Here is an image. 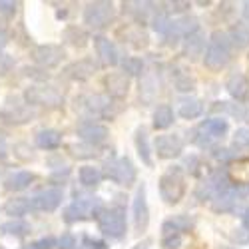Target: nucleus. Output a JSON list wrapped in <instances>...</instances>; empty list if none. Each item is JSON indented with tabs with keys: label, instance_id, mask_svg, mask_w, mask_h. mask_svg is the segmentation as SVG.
<instances>
[{
	"label": "nucleus",
	"instance_id": "cd10ccee",
	"mask_svg": "<svg viewBox=\"0 0 249 249\" xmlns=\"http://www.w3.org/2000/svg\"><path fill=\"white\" fill-rule=\"evenodd\" d=\"M32 181H34V176L30 172H18V174H12L10 178H6V190H10V192L26 190Z\"/></svg>",
	"mask_w": 249,
	"mask_h": 249
},
{
	"label": "nucleus",
	"instance_id": "c756f323",
	"mask_svg": "<svg viewBox=\"0 0 249 249\" xmlns=\"http://www.w3.org/2000/svg\"><path fill=\"white\" fill-rule=\"evenodd\" d=\"M0 231L6 233V235H16V237H24L28 235L30 231V227L24 223V221H20V219H12V221H6L0 225Z\"/></svg>",
	"mask_w": 249,
	"mask_h": 249
},
{
	"label": "nucleus",
	"instance_id": "ea45409f",
	"mask_svg": "<svg viewBox=\"0 0 249 249\" xmlns=\"http://www.w3.org/2000/svg\"><path fill=\"white\" fill-rule=\"evenodd\" d=\"M213 158L215 160H219V161H231V160H235V152L233 150H215L213 152Z\"/></svg>",
	"mask_w": 249,
	"mask_h": 249
},
{
	"label": "nucleus",
	"instance_id": "c03bdc74",
	"mask_svg": "<svg viewBox=\"0 0 249 249\" xmlns=\"http://www.w3.org/2000/svg\"><path fill=\"white\" fill-rule=\"evenodd\" d=\"M165 6H172L170 10H174V12H183V10L190 8V2H170V4H165Z\"/></svg>",
	"mask_w": 249,
	"mask_h": 249
},
{
	"label": "nucleus",
	"instance_id": "a19ab883",
	"mask_svg": "<svg viewBox=\"0 0 249 249\" xmlns=\"http://www.w3.org/2000/svg\"><path fill=\"white\" fill-rule=\"evenodd\" d=\"M58 245H60V249H74V247H76V239H74V235L64 233V235L60 237Z\"/></svg>",
	"mask_w": 249,
	"mask_h": 249
},
{
	"label": "nucleus",
	"instance_id": "a211bd4d",
	"mask_svg": "<svg viewBox=\"0 0 249 249\" xmlns=\"http://www.w3.org/2000/svg\"><path fill=\"white\" fill-rule=\"evenodd\" d=\"M104 84H106V88H108V92H110L112 96L122 98V96H126V94H128L130 80H128V76L124 74V72H118V74H110V76H106Z\"/></svg>",
	"mask_w": 249,
	"mask_h": 249
},
{
	"label": "nucleus",
	"instance_id": "79ce46f5",
	"mask_svg": "<svg viewBox=\"0 0 249 249\" xmlns=\"http://www.w3.org/2000/svg\"><path fill=\"white\" fill-rule=\"evenodd\" d=\"M54 245H56V239L54 237H44V239H40V241L34 243L36 249H52Z\"/></svg>",
	"mask_w": 249,
	"mask_h": 249
},
{
	"label": "nucleus",
	"instance_id": "09e8293b",
	"mask_svg": "<svg viewBox=\"0 0 249 249\" xmlns=\"http://www.w3.org/2000/svg\"><path fill=\"white\" fill-rule=\"evenodd\" d=\"M6 42H8V38H6V34L0 30V52H2V48L6 46Z\"/></svg>",
	"mask_w": 249,
	"mask_h": 249
},
{
	"label": "nucleus",
	"instance_id": "7ed1b4c3",
	"mask_svg": "<svg viewBox=\"0 0 249 249\" xmlns=\"http://www.w3.org/2000/svg\"><path fill=\"white\" fill-rule=\"evenodd\" d=\"M100 231L112 239H122L126 235V212L124 207H112L100 215Z\"/></svg>",
	"mask_w": 249,
	"mask_h": 249
},
{
	"label": "nucleus",
	"instance_id": "7c9ffc66",
	"mask_svg": "<svg viewBox=\"0 0 249 249\" xmlns=\"http://www.w3.org/2000/svg\"><path fill=\"white\" fill-rule=\"evenodd\" d=\"M102 179V174L98 172V168H92V165H84L80 168V181L86 185V188H92V185H98Z\"/></svg>",
	"mask_w": 249,
	"mask_h": 249
},
{
	"label": "nucleus",
	"instance_id": "a878e982",
	"mask_svg": "<svg viewBox=\"0 0 249 249\" xmlns=\"http://www.w3.org/2000/svg\"><path fill=\"white\" fill-rule=\"evenodd\" d=\"M212 112H223V114H230L237 120H247L249 112L243 108V104H231V102H215L212 106Z\"/></svg>",
	"mask_w": 249,
	"mask_h": 249
},
{
	"label": "nucleus",
	"instance_id": "423d86ee",
	"mask_svg": "<svg viewBox=\"0 0 249 249\" xmlns=\"http://www.w3.org/2000/svg\"><path fill=\"white\" fill-rule=\"evenodd\" d=\"M114 16V4L112 2H94L84 12V22L90 28H104L110 24Z\"/></svg>",
	"mask_w": 249,
	"mask_h": 249
},
{
	"label": "nucleus",
	"instance_id": "473e14b6",
	"mask_svg": "<svg viewBox=\"0 0 249 249\" xmlns=\"http://www.w3.org/2000/svg\"><path fill=\"white\" fill-rule=\"evenodd\" d=\"M174 84H176V88H178L179 92H192V90L196 88V80H194L190 74L179 72V74H176V78H174Z\"/></svg>",
	"mask_w": 249,
	"mask_h": 249
},
{
	"label": "nucleus",
	"instance_id": "72a5a7b5",
	"mask_svg": "<svg viewBox=\"0 0 249 249\" xmlns=\"http://www.w3.org/2000/svg\"><path fill=\"white\" fill-rule=\"evenodd\" d=\"M140 96L146 100V102H152L154 96H156V84H154V78L152 76H146L142 82H140Z\"/></svg>",
	"mask_w": 249,
	"mask_h": 249
},
{
	"label": "nucleus",
	"instance_id": "9b49d317",
	"mask_svg": "<svg viewBox=\"0 0 249 249\" xmlns=\"http://www.w3.org/2000/svg\"><path fill=\"white\" fill-rule=\"evenodd\" d=\"M60 201H62L60 190H44L32 197L30 205H32V210H38V212H54L60 205Z\"/></svg>",
	"mask_w": 249,
	"mask_h": 249
},
{
	"label": "nucleus",
	"instance_id": "6ab92c4d",
	"mask_svg": "<svg viewBox=\"0 0 249 249\" xmlns=\"http://www.w3.org/2000/svg\"><path fill=\"white\" fill-rule=\"evenodd\" d=\"M203 48H205V34L201 30L190 34L188 38H183V54L188 58H197L203 54Z\"/></svg>",
	"mask_w": 249,
	"mask_h": 249
},
{
	"label": "nucleus",
	"instance_id": "39448f33",
	"mask_svg": "<svg viewBox=\"0 0 249 249\" xmlns=\"http://www.w3.org/2000/svg\"><path fill=\"white\" fill-rule=\"evenodd\" d=\"M106 178L120 185H130L136 181V168L130 158H118L106 163Z\"/></svg>",
	"mask_w": 249,
	"mask_h": 249
},
{
	"label": "nucleus",
	"instance_id": "3c124183",
	"mask_svg": "<svg viewBox=\"0 0 249 249\" xmlns=\"http://www.w3.org/2000/svg\"><path fill=\"white\" fill-rule=\"evenodd\" d=\"M148 247V241H142V243H138L136 247H132V249H146Z\"/></svg>",
	"mask_w": 249,
	"mask_h": 249
},
{
	"label": "nucleus",
	"instance_id": "5fc2aeb1",
	"mask_svg": "<svg viewBox=\"0 0 249 249\" xmlns=\"http://www.w3.org/2000/svg\"><path fill=\"white\" fill-rule=\"evenodd\" d=\"M247 190H249V188H247Z\"/></svg>",
	"mask_w": 249,
	"mask_h": 249
},
{
	"label": "nucleus",
	"instance_id": "20e7f679",
	"mask_svg": "<svg viewBox=\"0 0 249 249\" xmlns=\"http://www.w3.org/2000/svg\"><path fill=\"white\" fill-rule=\"evenodd\" d=\"M247 194H249V190H243V188H239V185H231L230 190H225V192H221V194H217L213 197V203H212L213 212H217V213H233V212H237L239 203L245 201Z\"/></svg>",
	"mask_w": 249,
	"mask_h": 249
},
{
	"label": "nucleus",
	"instance_id": "e433bc0d",
	"mask_svg": "<svg viewBox=\"0 0 249 249\" xmlns=\"http://www.w3.org/2000/svg\"><path fill=\"white\" fill-rule=\"evenodd\" d=\"M161 247H165V249H179L181 247V233H163Z\"/></svg>",
	"mask_w": 249,
	"mask_h": 249
},
{
	"label": "nucleus",
	"instance_id": "9d476101",
	"mask_svg": "<svg viewBox=\"0 0 249 249\" xmlns=\"http://www.w3.org/2000/svg\"><path fill=\"white\" fill-rule=\"evenodd\" d=\"M78 136L84 140L86 143L90 146H96V143H104L108 140L110 132L106 126H102V124H94V122H84L78 126Z\"/></svg>",
	"mask_w": 249,
	"mask_h": 249
},
{
	"label": "nucleus",
	"instance_id": "de8ad7c7",
	"mask_svg": "<svg viewBox=\"0 0 249 249\" xmlns=\"http://www.w3.org/2000/svg\"><path fill=\"white\" fill-rule=\"evenodd\" d=\"M241 16H243V18L247 20V22H249V0L241 4Z\"/></svg>",
	"mask_w": 249,
	"mask_h": 249
},
{
	"label": "nucleus",
	"instance_id": "b1692460",
	"mask_svg": "<svg viewBox=\"0 0 249 249\" xmlns=\"http://www.w3.org/2000/svg\"><path fill=\"white\" fill-rule=\"evenodd\" d=\"M136 148H138V154L142 158V161L146 165H152V148H150V142H148V132L143 128H138L136 130Z\"/></svg>",
	"mask_w": 249,
	"mask_h": 249
},
{
	"label": "nucleus",
	"instance_id": "6e6552de",
	"mask_svg": "<svg viewBox=\"0 0 249 249\" xmlns=\"http://www.w3.org/2000/svg\"><path fill=\"white\" fill-rule=\"evenodd\" d=\"M154 148L158 158L161 160H170V158H178L183 150V142L179 136L174 134H165V136H158L154 142Z\"/></svg>",
	"mask_w": 249,
	"mask_h": 249
},
{
	"label": "nucleus",
	"instance_id": "f704fd0d",
	"mask_svg": "<svg viewBox=\"0 0 249 249\" xmlns=\"http://www.w3.org/2000/svg\"><path fill=\"white\" fill-rule=\"evenodd\" d=\"M122 68H124V74H130V76H138L142 74L143 70V62L140 58H126L122 62Z\"/></svg>",
	"mask_w": 249,
	"mask_h": 249
},
{
	"label": "nucleus",
	"instance_id": "412c9836",
	"mask_svg": "<svg viewBox=\"0 0 249 249\" xmlns=\"http://www.w3.org/2000/svg\"><path fill=\"white\" fill-rule=\"evenodd\" d=\"M30 116L32 112L26 106H20V104H12V102H8L6 108L2 110V118H6L12 124H24L30 120Z\"/></svg>",
	"mask_w": 249,
	"mask_h": 249
},
{
	"label": "nucleus",
	"instance_id": "4468645a",
	"mask_svg": "<svg viewBox=\"0 0 249 249\" xmlns=\"http://www.w3.org/2000/svg\"><path fill=\"white\" fill-rule=\"evenodd\" d=\"M225 90L237 102H245L249 98V80L243 74H231L225 82Z\"/></svg>",
	"mask_w": 249,
	"mask_h": 249
},
{
	"label": "nucleus",
	"instance_id": "f257e3e1",
	"mask_svg": "<svg viewBox=\"0 0 249 249\" xmlns=\"http://www.w3.org/2000/svg\"><path fill=\"white\" fill-rule=\"evenodd\" d=\"M231 50L233 46H231V40L227 36V32L215 30L210 38V42H207V48L203 54V64L212 70H219L231 60Z\"/></svg>",
	"mask_w": 249,
	"mask_h": 249
},
{
	"label": "nucleus",
	"instance_id": "37998d69",
	"mask_svg": "<svg viewBox=\"0 0 249 249\" xmlns=\"http://www.w3.org/2000/svg\"><path fill=\"white\" fill-rule=\"evenodd\" d=\"M16 10V4L10 2V0H0V12L2 14H14Z\"/></svg>",
	"mask_w": 249,
	"mask_h": 249
},
{
	"label": "nucleus",
	"instance_id": "864d4df0",
	"mask_svg": "<svg viewBox=\"0 0 249 249\" xmlns=\"http://www.w3.org/2000/svg\"><path fill=\"white\" fill-rule=\"evenodd\" d=\"M219 249H233V247H219Z\"/></svg>",
	"mask_w": 249,
	"mask_h": 249
},
{
	"label": "nucleus",
	"instance_id": "0eeeda50",
	"mask_svg": "<svg viewBox=\"0 0 249 249\" xmlns=\"http://www.w3.org/2000/svg\"><path fill=\"white\" fill-rule=\"evenodd\" d=\"M24 98L34 106H58V104H62V96L48 86H32L24 92Z\"/></svg>",
	"mask_w": 249,
	"mask_h": 249
},
{
	"label": "nucleus",
	"instance_id": "4c0bfd02",
	"mask_svg": "<svg viewBox=\"0 0 249 249\" xmlns=\"http://www.w3.org/2000/svg\"><path fill=\"white\" fill-rule=\"evenodd\" d=\"M231 239H233L237 245H247V243H249V231L245 230V227H239V230H233Z\"/></svg>",
	"mask_w": 249,
	"mask_h": 249
},
{
	"label": "nucleus",
	"instance_id": "2eb2a0df",
	"mask_svg": "<svg viewBox=\"0 0 249 249\" xmlns=\"http://www.w3.org/2000/svg\"><path fill=\"white\" fill-rule=\"evenodd\" d=\"M94 44H96V52H98V56L102 58L104 64L114 66V64H118V62H120L116 46L110 42L106 36H96V38H94Z\"/></svg>",
	"mask_w": 249,
	"mask_h": 249
},
{
	"label": "nucleus",
	"instance_id": "bb28decb",
	"mask_svg": "<svg viewBox=\"0 0 249 249\" xmlns=\"http://www.w3.org/2000/svg\"><path fill=\"white\" fill-rule=\"evenodd\" d=\"M174 124V110L168 106V104H161V106L156 108L154 112V128L156 130H165Z\"/></svg>",
	"mask_w": 249,
	"mask_h": 249
},
{
	"label": "nucleus",
	"instance_id": "58836bf2",
	"mask_svg": "<svg viewBox=\"0 0 249 249\" xmlns=\"http://www.w3.org/2000/svg\"><path fill=\"white\" fill-rule=\"evenodd\" d=\"M185 165H188V172H190V174L197 176V174H199V168H201V161H199L197 156H190L188 160H185Z\"/></svg>",
	"mask_w": 249,
	"mask_h": 249
},
{
	"label": "nucleus",
	"instance_id": "f03ea898",
	"mask_svg": "<svg viewBox=\"0 0 249 249\" xmlns=\"http://www.w3.org/2000/svg\"><path fill=\"white\" fill-rule=\"evenodd\" d=\"M185 194V183H183V172L179 165L172 168L168 174L160 178V196L165 203H178Z\"/></svg>",
	"mask_w": 249,
	"mask_h": 249
},
{
	"label": "nucleus",
	"instance_id": "603ef678",
	"mask_svg": "<svg viewBox=\"0 0 249 249\" xmlns=\"http://www.w3.org/2000/svg\"><path fill=\"white\" fill-rule=\"evenodd\" d=\"M24 249H36V247H34V245H32V247H30V245H28V247H24Z\"/></svg>",
	"mask_w": 249,
	"mask_h": 249
},
{
	"label": "nucleus",
	"instance_id": "ddd939ff",
	"mask_svg": "<svg viewBox=\"0 0 249 249\" xmlns=\"http://www.w3.org/2000/svg\"><path fill=\"white\" fill-rule=\"evenodd\" d=\"M199 132H203L205 136H210L212 140H219L223 138L227 132H230V122L225 118H219V116H213V118H207L199 124Z\"/></svg>",
	"mask_w": 249,
	"mask_h": 249
},
{
	"label": "nucleus",
	"instance_id": "393cba45",
	"mask_svg": "<svg viewBox=\"0 0 249 249\" xmlns=\"http://www.w3.org/2000/svg\"><path fill=\"white\" fill-rule=\"evenodd\" d=\"M62 142V134L58 130H40L36 136V143L42 150H56Z\"/></svg>",
	"mask_w": 249,
	"mask_h": 249
},
{
	"label": "nucleus",
	"instance_id": "a18cd8bd",
	"mask_svg": "<svg viewBox=\"0 0 249 249\" xmlns=\"http://www.w3.org/2000/svg\"><path fill=\"white\" fill-rule=\"evenodd\" d=\"M241 223H243V227L249 231V207L247 210H243V213H241Z\"/></svg>",
	"mask_w": 249,
	"mask_h": 249
},
{
	"label": "nucleus",
	"instance_id": "2f4dec72",
	"mask_svg": "<svg viewBox=\"0 0 249 249\" xmlns=\"http://www.w3.org/2000/svg\"><path fill=\"white\" fill-rule=\"evenodd\" d=\"M233 150L249 152V128H237L233 134Z\"/></svg>",
	"mask_w": 249,
	"mask_h": 249
},
{
	"label": "nucleus",
	"instance_id": "f8f14e48",
	"mask_svg": "<svg viewBox=\"0 0 249 249\" xmlns=\"http://www.w3.org/2000/svg\"><path fill=\"white\" fill-rule=\"evenodd\" d=\"M62 58H64V50H62L60 46H54V44L38 46V48L34 50V60L38 62V64L46 66V68L58 66Z\"/></svg>",
	"mask_w": 249,
	"mask_h": 249
},
{
	"label": "nucleus",
	"instance_id": "aec40b11",
	"mask_svg": "<svg viewBox=\"0 0 249 249\" xmlns=\"http://www.w3.org/2000/svg\"><path fill=\"white\" fill-rule=\"evenodd\" d=\"M227 36H230L231 46H233L235 50H245V48H249V24H245V22L233 24V26L230 28V32H227Z\"/></svg>",
	"mask_w": 249,
	"mask_h": 249
},
{
	"label": "nucleus",
	"instance_id": "f3484780",
	"mask_svg": "<svg viewBox=\"0 0 249 249\" xmlns=\"http://www.w3.org/2000/svg\"><path fill=\"white\" fill-rule=\"evenodd\" d=\"M112 106H114V102L112 98L108 96H102V94H94L86 100V110L90 114H96V116H112Z\"/></svg>",
	"mask_w": 249,
	"mask_h": 249
},
{
	"label": "nucleus",
	"instance_id": "c85d7f7f",
	"mask_svg": "<svg viewBox=\"0 0 249 249\" xmlns=\"http://www.w3.org/2000/svg\"><path fill=\"white\" fill-rule=\"evenodd\" d=\"M30 201L26 199V197H14V199H10L6 205H4V212L8 213V215H12V217H20V215H24L28 210H30Z\"/></svg>",
	"mask_w": 249,
	"mask_h": 249
},
{
	"label": "nucleus",
	"instance_id": "8fccbe9b",
	"mask_svg": "<svg viewBox=\"0 0 249 249\" xmlns=\"http://www.w3.org/2000/svg\"><path fill=\"white\" fill-rule=\"evenodd\" d=\"M4 156H6V146H4V142L0 140V160H2Z\"/></svg>",
	"mask_w": 249,
	"mask_h": 249
},
{
	"label": "nucleus",
	"instance_id": "4be33fe9",
	"mask_svg": "<svg viewBox=\"0 0 249 249\" xmlns=\"http://www.w3.org/2000/svg\"><path fill=\"white\" fill-rule=\"evenodd\" d=\"M194 227V219L190 215H174L163 223V233H181V231H190Z\"/></svg>",
	"mask_w": 249,
	"mask_h": 249
},
{
	"label": "nucleus",
	"instance_id": "dca6fc26",
	"mask_svg": "<svg viewBox=\"0 0 249 249\" xmlns=\"http://www.w3.org/2000/svg\"><path fill=\"white\" fill-rule=\"evenodd\" d=\"M98 70V64L92 60V58H84L80 62H74L66 68V74L72 78V80H88L94 72Z\"/></svg>",
	"mask_w": 249,
	"mask_h": 249
},
{
	"label": "nucleus",
	"instance_id": "5701e85b",
	"mask_svg": "<svg viewBox=\"0 0 249 249\" xmlns=\"http://www.w3.org/2000/svg\"><path fill=\"white\" fill-rule=\"evenodd\" d=\"M203 114V102L197 98H188L179 104V116L183 120H196Z\"/></svg>",
	"mask_w": 249,
	"mask_h": 249
},
{
	"label": "nucleus",
	"instance_id": "1a4fd4ad",
	"mask_svg": "<svg viewBox=\"0 0 249 249\" xmlns=\"http://www.w3.org/2000/svg\"><path fill=\"white\" fill-rule=\"evenodd\" d=\"M134 223H136V231H146V227L150 223V210H148V201H146V185H140L138 194L134 197Z\"/></svg>",
	"mask_w": 249,
	"mask_h": 249
},
{
	"label": "nucleus",
	"instance_id": "49530a36",
	"mask_svg": "<svg viewBox=\"0 0 249 249\" xmlns=\"http://www.w3.org/2000/svg\"><path fill=\"white\" fill-rule=\"evenodd\" d=\"M90 247L92 249H106V243L100 241V239H90Z\"/></svg>",
	"mask_w": 249,
	"mask_h": 249
},
{
	"label": "nucleus",
	"instance_id": "c9c22d12",
	"mask_svg": "<svg viewBox=\"0 0 249 249\" xmlns=\"http://www.w3.org/2000/svg\"><path fill=\"white\" fill-rule=\"evenodd\" d=\"M64 40H68V42L74 44V46H84L86 44V34H84V30L72 26L64 32Z\"/></svg>",
	"mask_w": 249,
	"mask_h": 249
}]
</instances>
